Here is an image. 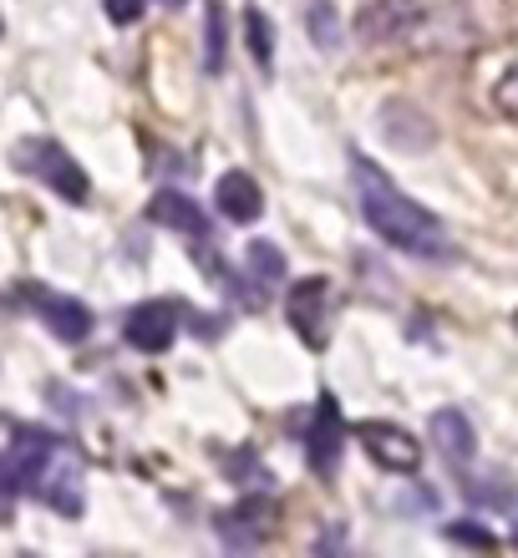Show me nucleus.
Masks as SVG:
<instances>
[{
  "label": "nucleus",
  "mask_w": 518,
  "mask_h": 558,
  "mask_svg": "<svg viewBox=\"0 0 518 558\" xmlns=\"http://www.w3.org/2000/svg\"><path fill=\"white\" fill-rule=\"evenodd\" d=\"M351 183H356L361 219H366V229L382 239L386 250H401V254H412V259H432V265L458 254L447 223L437 219L432 208L417 204V198H407V193L386 178V168H376V162L361 158V153L351 158Z\"/></svg>",
  "instance_id": "1"
},
{
  "label": "nucleus",
  "mask_w": 518,
  "mask_h": 558,
  "mask_svg": "<svg viewBox=\"0 0 518 558\" xmlns=\"http://www.w3.org/2000/svg\"><path fill=\"white\" fill-rule=\"evenodd\" d=\"M5 462H11L21 493H31V498L46 502V508L61 513V518H82V508H87L82 457H76L57 432H41V426H15Z\"/></svg>",
  "instance_id": "2"
},
{
  "label": "nucleus",
  "mask_w": 518,
  "mask_h": 558,
  "mask_svg": "<svg viewBox=\"0 0 518 558\" xmlns=\"http://www.w3.org/2000/svg\"><path fill=\"white\" fill-rule=\"evenodd\" d=\"M15 168L31 178H41L46 189L57 193L61 204H87L92 198V178L82 173V162L57 143V137H26V143L15 147Z\"/></svg>",
  "instance_id": "3"
},
{
  "label": "nucleus",
  "mask_w": 518,
  "mask_h": 558,
  "mask_svg": "<svg viewBox=\"0 0 518 558\" xmlns=\"http://www.w3.org/2000/svg\"><path fill=\"white\" fill-rule=\"evenodd\" d=\"M285 320L296 330L311 351H321L330 340V325H336V290H330V279H300L290 284L285 294Z\"/></svg>",
  "instance_id": "4"
},
{
  "label": "nucleus",
  "mask_w": 518,
  "mask_h": 558,
  "mask_svg": "<svg viewBox=\"0 0 518 558\" xmlns=\"http://www.w3.org/2000/svg\"><path fill=\"white\" fill-rule=\"evenodd\" d=\"M422 21H427V0H371L356 15V31L371 46H417Z\"/></svg>",
  "instance_id": "5"
},
{
  "label": "nucleus",
  "mask_w": 518,
  "mask_h": 558,
  "mask_svg": "<svg viewBox=\"0 0 518 558\" xmlns=\"http://www.w3.org/2000/svg\"><path fill=\"white\" fill-rule=\"evenodd\" d=\"M275 518H280L275 498H239L234 508H224V513L214 518V529H219L224 548L250 554V548H265L269 538H275Z\"/></svg>",
  "instance_id": "6"
},
{
  "label": "nucleus",
  "mask_w": 518,
  "mask_h": 558,
  "mask_svg": "<svg viewBox=\"0 0 518 558\" xmlns=\"http://www.w3.org/2000/svg\"><path fill=\"white\" fill-rule=\"evenodd\" d=\"M341 452H346L341 407H336L330 391H321V401H315V412H311V426H305V462H311V472H321V477H336Z\"/></svg>",
  "instance_id": "7"
},
{
  "label": "nucleus",
  "mask_w": 518,
  "mask_h": 558,
  "mask_svg": "<svg viewBox=\"0 0 518 558\" xmlns=\"http://www.w3.org/2000/svg\"><path fill=\"white\" fill-rule=\"evenodd\" d=\"M148 219L164 223V229H173V234H183L193 244V254H208V244H214V223H208V214L198 204H193L189 193L178 189H158L148 198Z\"/></svg>",
  "instance_id": "8"
},
{
  "label": "nucleus",
  "mask_w": 518,
  "mask_h": 558,
  "mask_svg": "<svg viewBox=\"0 0 518 558\" xmlns=\"http://www.w3.org/2000/svg\"><path fill=\"white\" fill-rule=\"evenodd\" d=\"M122 340L143 355H164L178 340V305L168 300H143L122 315Z\"/></svg>",
  "instance_id": "9"
},
{
  "label": "nucleus",
  "mask_w": 518,
  "mask_h": 558,
  "mask_svg": "<svg viewBox=\"0 0 518 558\" xmlns=\"http://www.w3.org/2000/svg\"><path fill=\"white\" fill-rule=\"evenodd\" d=\"M361 447L382 472H417L422 462V441L407 432L401 422H361Z\"/></svg>",
  "instance_id": "10"
},
{
  "label": "nucleus",
  "mask_w": 518,
  "mask_h": 558,
  "mask_svg": "<svg viewBox=\"0 0 518 558\" xmlns=\"http://www.w3.org/2000/svg\"><path fill=\"white\" fill-rule=\"evenodd\" d=\"M26 300L36 305V315H41L46 330H51L57 340H67V345H76V340H87V336H92V310L82 305V300H72V294L26 290Z\"/></svg>",
  "instance_id": "11"
},
{
  "label": "nucleus",
  "mask_w": 518,
  "mask_h": 558,
  "mask_svg": "<svg viewBox=\"0 0 518 558\" xmlns=\"http://www.w3.org/2000/svg\"><path fill=\"white\" fill-rule=\"evenodd\" d=\"M432 447H437V457H443L447 468L458 472H468L473 468V457H478V437H473V422L462 412H453V407H443V412H432Z\"/></svg>",
  "instance_id": "12"
},
{
  "label": "nucleus",
  "mask_w": 518,
  "mask_h": 558,
  "mask_svg": "<svg viewBox=\"0 0 518 558\" xmlns=\"http://www.w3.org/2000/svg\"><path fill=\"white\" fill-rule=\"evenodd\" d=\"M214 204H219V214L229 223H254L265 214V193H260V183L244 168H229L219 178V189H214Z\"/></svg>",
  "instance_id": "13"
},
{
  "label": "nucleus",
  "mask_w": 518,
  "mask_h": 558,
  "mask_svg": "<svg viewBox=\"0 0 518 558\" xmlns=\"http://www.w3.org/2000/svg\"><path fill=\"white\" fill-rule=\"evenodd\" d=\"M382 133H386V143L401 147V153H427L432 147V122L422 118L412 102H386Z\"/></svg>",
  "instance_id": "14"
},
{
  "label": "nucleus",
  "mask_w": 518,
  "mask_h": 558,
  "mask_svg": "<svg viewBox=\"0 0 518 558\" xmlns=\"http://www.w3.org/2000/svg\"><path fill=\"white\" fill-rule=\"evenodd\" d=\"M229 61V11L224 0H204V72L219 76Z\"/></svg>",
  "instance_id": "15"
},
{
  "label": "nucleus",
  "mask_w": 518,
  "mask_h": 558,
  "mask_svg": "<svg viewBox=\"0 0 518 558\" xmlns=\"http://www.w3.org/2000/svg\"><path fill=\"white\" fill-rule=\"evenodd\" d=\"M300 15H305V31L321 51H336L341 46V15H336V0H300Z\"/></svg>",
  "instance_id": "16"
},
{
  "label": "nucleus",
  "mask_w": 518,
  "mask_h": 558,
  "mask_svg": "<svg viewBox=\"0 0 518 558\" xmlns=\"http://www.w3.org/2000/svg\"><path fill=\"white\" fill-rule=\"evenodd\" d=\"M244 259H250L254 279H260V290H269V284H280L285 279V254L269 244V239H254L250 250H244Z\"/></svg>",
  "instance_id": "17"
},
{
  "label": "nucleus",
  "mask_w": 518,
  "mask_h": 558,
  "mask_svg": "<svg viewBox=\"0 0 518 558\" xmlns=\"http://www.w3.org/2000/svg\"><path fill=\"white\" fill-rule=\"evenodd\" d=\"M244 36H250V51H254V61L260 66H269V21H265V11H244Z\"/></svg>",
  "instance_id": "18"
},
{
  "label": "nucleus",
  "mask_w": 518,
  "mask_h": 558,
  "mask_svg": "<svg viewBox=\"0 0 518 558\" xmlns=\"http://www.w3.org/2000/svg\"><path fill=\"white\" fill-rule=\"evenodd\" d=\"M462 487H468L473 502H493V508H508V502H514V487H508L504 472H498V483H473V477H462Z\"/></svg>",
  "instance_id": "19"
},
{
  "label": "nucleus",
  "mask_w": 518,
  "mask_h": 558,
  "mask_svg": "<svg viewBox=\"0 0 518 558\" xmlns=\"http://www.w3.org/2000/svg\"><path fill=\"white\" fill-rule=\"evenodd\" d=\"M493 107H498L508 122H518V66H508V72L493 82Z\"/></svg>",
  "instance_id": "20"
},
{
  "label": "nucleus",
  "mask_w": 518,
  "mask_h": 558,
  "mask_svg": "<svg viewBox=\"0 0 518 558\" xmlns=\"http://www.w3.org/2000/svg\"><path fill=\"white\" fill-rule=\"evenodd\" d=\"M447 544H462V548H498V538H493L483 523H453V529H447Z\"/></svg>",
  "instance_id": "21"
},
{
  "label": "nucleus",
  "mask_w": 518,
  "mask_h": 558,
  "mask_svg": "<svg viewBox=\"0 0 518 558\" xmlns=\"http://www.w3.org/2000/svg\"><path fill=\"white\" fill-rule=\"evenodd\" d=\"M15 498H21V483H15L11 462L0 457V523H11L15 518Z\"/></svg>",
  "instance_id": "22"
},
{
  "label": "nucleus",
  "mask_w": 518,
  "mask_h": 558,
  "mask_svg": "<svg viewBox=\"0 0 518 558\" xmlns=\"http://www.w3.org/2000/svg\"><path fill=\"white\" fill-rule=\"evenodd\" d=\"M143 5H148V0H103V11L112 26H137V21H143Z\"/></svg>",
  "instance_id": "23"
},
{
  "label": "nucleus",
  "mask_w": 518,
  "mask_h": 558,
  "mask_svg": "<svg viewBox=\"0 0 518 558\" xmlns=\"http://www.w3.org/2000/svg\"><path fill=\"white\" fill-rule=\"evenodd\" d=\"M508 538H514V548H518V518H514V533H508Z\"/></svg>",
  "instance_id": "24"
},
{
  "label": "nucleus",
  "mask_w": 518,
  "mask_h": 558,
  "mask_svg": "<svg viewBox=\"0 0 518 558\" xmlns=\"http://www.w3.org/2000/svg\"><path fill=\"white\" fill-rule=\"evenodd\" d=\"M164 5H183V0H164Z\"/></svg>",
  "instance_id": "25"
},
{
  "label": "nucleus",
  "mask_w": 518,
  "mask_h": 558,
  "mask_svg": "<svg viewBox=\"0 0 518 558\" xmlns=\"http://www.w3.org/2000/svg\"><path fill=\"white\" fill-rule=\"evenodd\" d=\"M514 325H518V315H514Z\"/></svg>",
  "instance_id": "26"
}]
</instances>
